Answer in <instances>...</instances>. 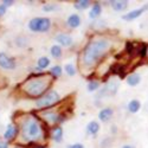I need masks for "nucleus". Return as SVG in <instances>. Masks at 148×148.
<instances>
[{"label":"nucleus","mask_w":148,"mask_h":148,"mask_svg":"<svg viewBox=\"0 0 148 148\" xmlns=\"http://www.w3.org/2000/svg\"><path fill=\"white\" fill-rule=\"evenodd\" d=\"M66 23H68V26L69 27L76 29V27H78L81 25V18H79L78 14H71V16H69Z\"/></svg>","instance_id":"nucleus-13"},{"label":"nucleus","mask_w":148,"mask_h":148,"mask_svg":"<svg viewBox=\"0 0 148 148\" xmlns=\"http://www.w3.org/2000/svg\"><path fill=\"white\" fill-rule=\"evenodd\" d=\"M101 12H102V6L98 4V3H95V4L92 5L90 12H89V17H90L91 19H95V18H97L98 16L101 14Z\"/></svg>","instance_id":"nucleus-14"},{"label":"nucleus","mask_w":148,"mask_h":148,"mask_svg":"<svg viewBox=\"0 0 148 148\" xmlns=\"http://www.w3.org/2000/svg\"><path fill=\"white\" fill-rule=\"evenodd\" d=\"M122 148H134V147L133 146H123Z\"/></svg>","instance_id":"nucleus-31"},{"label":"nucleus","mask_w":148,"mask_h":148,"mask_svg":"<svg viewBox=\"0 0 148 148\" xmlns=\"http://www.w3.org/2000/svg\"><path fill=\"white\" fill-rule=\"evenodd\" d=\"M51 139L56 142H60L62 139H63V129H62L60 126H55L51 129Z\"/></svg>","instance_id":"nucleus-10"},{"label":"nucleus","mask_w":148,"mask_h":148,"mask_svg":"<svg viewBox=\"0 0 148 148\" xmlns=\"http://www.w3.org/2000/svg\"><path fill=\"white\" fill-rule=\"evenodd\" d=\"M55 39L62 46H70L72 44V38L69 34H66V33H59V34H57Z\"/></svg>","instance_id":"nucleus-9"},{"label":"nucleus","mask_w":148,"mask_h":148,"mask_svg":"<svg viewBox=\"0 0 148 148\" xmlns=\"http://www.w3.org/2000/svg\"><path fill=\"white\" fill-rule=\"evenodd\" d=\"M62 71H63V69H62L59 65H55V66H52L51 70H50V75H51L53 78H57V77H59V76L62 75Z\"/></svg>","instance_id":"nucleus-21"},{"label":"nucleus","mask_w":148,"mask_h":148,"mask_svg":"<svg viewBox=\"0 0 148 148\" xmlns=\"http://www.w3.org/2000/svg\"><path fill=\"white\" fill-rule=\"evenodd\" d=\"M140 82H141V76L139 73H132V75H129L127 77V83L130 87H135V85H138Z\"/></svg>","instance_id":"nucleus-15"},{"label":"nucleus","mask_w":148,"mask_h":148,"mask_svg":"<svg viewBox=\"0 0 148 148\" xmlns=\"http://www.w3.org/2000/svg\"><path fill=\"white\" fill-rule=\"evenodd\" d=\"M6 10H7V7H5L3 4L0 5V17H3V16L6 13Z\"/></svg>","instance_id":"nucleus-28"},{"label":"nucleus","mask_w":148,"mask_h":148,"mask_svg":"<svg viewBox=\"0 0 148 148\" xmlns=\"http://www.w3.org/2000/svg\"><path fill=\"white\" fill-rule=\"evenodd\" d=\"M64 70H65V72L68 73L69 76H73L76 73V69H75V66H73L72 64H66L65 66H64Z\"/></svg>","instance_id":"nucleus-23"},{"label":"nucleus","mask_w":148,"mask_h":148,"mask_svg":"<svg viewBox=\"0 0 148 148\" xmlns=\"http://www.w3.org/2000/svg\"><path fill=\"white\" fill-rule=\"evenodd\" d=\"M50 52L53 58H59L62 56V47L59 45H53V46H51Z\"/></svg>","instance_id":"nucleus-20"},{"label":"nucleus","mask_w":148,"mask_h":148,"mask_svg":"<svg viewBox=\"0 0 148 148\" xmlns=\"http://www.w3.org/2000/svg\"><path fill=\"white\" fill-rule=\"evenodd\" d=\"M16 148H21V147H19V146H18V147H16Z\"/></svg>","instance_id":"nucleus-33"},{"label":"nucleus","mask_w":148,"mask_h":148,"mask_svg":"<svg viewBox=\"0 0 148 148\" xmlns=\"http://www.w3.org/2000/svg\"><path fill=\"white\" fill-rule=\"evenodd\" d=\"M18 132H19V128H18V126L16 125H8V127H7V129L5 130V133H4V139L6 140V141H11V140H13L16 136H17V134H18Z\"/></svg>","instance_id":"nucleus-8"},{"label":"nucleus","mask_w":148,"mask_h":148,"mask_svg":"<svg viewBox=\"0 0 148 148\" xmlns=\"http://www.w3.org/2000/svg\"><path fill=\"white\" fill-rule=\"evenodd\" d=\"M57 8H58V6L56 4H45L43 6V11L44 12H52V11H55Z\"/></svg>","instance_id":"nucleus-25"},{"label":"nucleus","mask_w":148,"mask_h":148,"mask_svg":"<svg viewBox=\"0 0 148 148\" xmlns=\"http://www.w3.org/2000/svg\"><path fill=\"white\" fill-rule=\"evenodd\" d=\"M60 100V97L56 90H49L45 95L39 97L36 102V106L38 109H46V108H51L52 106L57 104Z\"/></svg>","instance_id":"nucleus-4"},{"label":"nucleus","mask_w":148,"mask_h":148,"mask_svg":"<svg viewBox=\"0 0 148 148\" xmlns=\"http://www.w3.org/2000/svg\"><path fill=\"white\" fill-rule=\"evenodd\" d=\"M73 6H75L76 10H85L88 8L90 6V1L89 0H77V1H75V4H73Z\"/></svg>","instance_id":"nucleus-18"},{"label":"nucleus","mask_w":148,"mask_h":148,"mask_svg":"<svg viewBox=\"0 0 148 148\" xmlns=\"http://www.w3.org/2000/svg\"><path fill=\"white\" fill-rule=\"evenodd\" d=\"M113 114H114V112H113L112 108H104L100 112V114H98V119H100L102 122H108L110 119H112Z\"/></svg>","instance_id":"nucleus-11"},{"label":"nucleus","mask_w":148,"mask_h":148,"mask_svg":"<svg viewBox=\"0 0 148 148\" xmlns=\"http://www.w3.org/2000/svg\"><path fill=\"white\" fill-rule=\"evenodd\" d=\"M140 108H141V103H140L138 100H133V101H130L129 104H128V110H129L130 113H133V114L138 113L139 110H140Z\"/></svg>","instance_id":"nucleus-17"},{"label":"nucleus","mask_w":148,"mask_h":148,"mask_svg":"<svg viewBox=\"0 0 148 148\" xmlns=\"http://www.w3.org/2000/svg\"><path fill=\"white\" fill-rule=\"evenodd\" d=\"M51 27V20L49 18H33L29 21V29L33 32H47Z\"/></svg>","instance_id":"nucleus-5"},{"label":"nucleus","mask_w":148,"mask_h":148,"mask_svg":"<svg viewBox=\"0 0 148 148\" xmlns=\"http://www.w3.org/2000/svg\"><path fill=\"white\" fill-rule=\"evenodd\" d=\"M16 60L7 56L4 52H0V68H3L5 70H13L16 69Z\"/></svg>","instance_id":"nucleus-6"},{"label":"nucleus","mask_w":148,"mask_h":148,"mask_svg":"<svg viewBox=\"0 0 148 148\" xmlns=\"http://www.w3.org/2000/svg\"><path fill=\"white\" fill-rule=\"evenodd\" d=\"M110 5H112V7L115 10V11H125L128 6V1H126V0H113V1H110Z\"/></svg>","instance_id":"nucleus-12"},{"label":"nucleus","mask_w":148,"mask_h":148,"mask_svg":"<svg viewBox=\"0 0 148 148\" xmlns=\"http://www.w3.org/2000/svg\"><path fill=\"white\" fill-rule=\"evenodd\" d=\"M20 129L23 139L33 143L44 139V126L42 125L40 119L36 115H25L20 123Z\"/></svg>","instance_id":"nucleus-3"},{"label":"nucleus","mask_w":148,"mask_h":148,"mask_svg":"<svg viewBox=\"0 0 148 148\" xmlns=\"http://www.w3.org/2000/svg\"><path fill=\"white\" fill-rule=\"evenodd\" d=\"M134 50H136V52H138V49L134 47V43L133 42H127V44H126V51H127V53L133 55Z\"/></svg>","instance_id":"nucleus-26"},{"label":"nucleus","mask_w":148,"mask_h":148,"mask_svg":"<svg viewBox=\"0 0 148 148\" xmlns=\"http://www.w3.org/2000/svg\"><path fill=\"white\" fill-rule=\"evenodd\" d=\"M34 148H46V146H37V147H34Z\"/></svg>","instance_id":"nucleus-32"},{"label":"nucleus","mask_w":148,"mask_h":148,"mask_svg":"<svg viewBox=\"0 0 148 148\" xmlns=\"http://www.w3.org/2000/svg\"><path fill=\"white\" fill-rule=\"evenodd\" d=\"M147 8H148V5H145V6H143V7H141V8H136V10H133V11L128 12V13H126L125 16H122V18L125 19V20H127V21L134 20V19L139 18V17L143 13V12H145Z\"/></svg>","instance_id":"nucleus-7"},{"label":"nucleus","mask_w":148,"mask_h":148,"mask_svg":"<svg viewBox=\"0 0 148 148\" xmlns=\"http://www.w3.org/2000/svg\"><path fill=\"white\" fill-rule=\"evenodd\" d=\"M87 130H88V133L89 134H92V135H95V134H97L98 133V130H100V125L96 122V121H91V122H89L88 123V126H87Z\"/></svg>","instance_id":"nucleus-16"},{"label":"nucleus","mask_w":148,"mask_h":148,"mask_svg":"<svg viewBox=\"0 0 148 148\" xmlns=\"http://www.w3.org/2000/svg\"><path fill=\"white\" fill-rule=\"evenodd\" d=\"M53 79L55 78L51 75H44V73L34 75L24 81L20 85V89L30 98H39L49 91V88L51 87Z\"/></svg>","instance_id":"nucleus-2"},{"label":"nucleus","mask_w":148,"mask_h":148,"mask_svg":"<svg viewBox=\"0 0 148 148\" xmlns=\"http://www.w3.org/2000/svg\"><path fill=\"white\" fill-rule=\"evenodd\" d=\"M13 0H4V1H3V5L5 6V7H8V6H12V5H13Z\"/></svg>","instance_id":"nucleus-27"},{"label":"nucleus","mask_w":148,"mask_h":148,"mask_svg":"<svg viewBox=\"0 0 148 148\" xmlns=\"http://www.w3.org/2000/svg\"><path fill=\"white\" fill-rule=\"evenodd\" d=\"M110 43L107 38L100 37L90 40L82 52V63L85 66H92L100 62L110 50Z\"/></svg>","instance_id":"nucleus-1"},{"label":"nucleus","mask_w":148,"mask_h":148,"mask_svg":"<svg viewBox=\"0 0 148 148\" xmlns=\"http://www.w3.org/2000/svg\"><path fill=\"white\" fill-rule=\"evenodd\" d=\"M49 65H50V59L47 57H40L38 59V69H46Z\"/></svg>","instance_id":"nucleus-19"},{"label":"nucleus","mask_w":148,"mask_h":148,"mask_svg":"<svg viewBox=\"0 0 148 148\" xmlns=\"http://www.w3.org/2000/svg\"><path fill=\"white\" fill-rule=\"evenodd\" d=\"M0 148H8V143L6 141H0Z\"/></svg>","instance_id":"nucleus-30"},{"label":"nucleus","mask_w":148,"mask_h":148,"mask_svg":"<svg viewBox=\"0 0 148 148\" xmlns=\"http://www.w3.org/2000/svg\"><path fill=\"white\" fill-rule=\"evenodd\" d=\"M98 88H100V83H98L97 81H91V82H89V84H88V91H95V90H97Z\"/></svg>","instance_id":"nucleus-24"},{"label":"nucleus","mask_w":148,"mask_h":148,"mask_svg":"<svg viewBox=\"0 0 148 148\" xmlns=\"http://www.w3.org/2000/svg\"><path fill=\"white\" fill-rule=\"evenodd\" d=\"M69 148H84V146H83V145H81V143H75V145L69 146Z\"/></svg>","instance_id":"nucleus-29"},{"label":"nucleus","mask_w":148,"mask_h":148,"mask_svg":"<svg viewBox=\"0 0 148 148\" xmlns=\"http://www.w3.org/2000/svg\"><path fill=\"white\" fill-rule=\"evenodd\" d=\"M148 52V45L145 44V43H141L138 47V55H140L141 57H145Z\"/></svg>","instance_id":"nucleus-22"}]
</instances>
